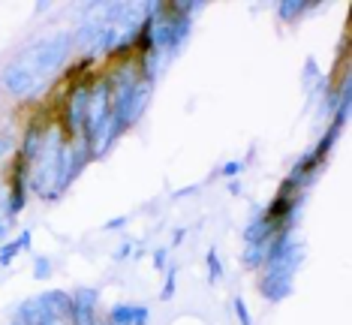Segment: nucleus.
<instances>
[{"instance_id":"2eb2a0df","label":"nucleus","mask_w":352,"mask_h":325,"mask_svg":"<svg viewBox=\"0 0 352 325\" xmlns=\"http://www.w3.org/2000/svg\"><path fill=\"white\" fill-rule=\"evenodd\" d=\"M241 172H244V163H241V160H229V163H223L220 175H226V178H238Z\"/></svg>"},{"instance_id":"1a4fd4ad","label":"nucleus","mask_w":352,"mask_h":325,"mask_svg":"<svg viewBox=\"0 0 352 325\" xmlns=\"http://www.w3.org/2000/svg\"><path fill=\"white\" fill-rule=\"evenodd\" d=\"M268 250H271V238H268V241H259V244H247L244 265L253 268V271H259V268L265 265V259H268Z\"/></svg>"},{"instance_id":"ddd939ff","label":"nucleus","mask_w":352,"mask_h":325,"mask_svg":"<svg viewBox=\"0 0 352 325\" xmlns=\"http://www.w3.org/2000/svg\"><path fill=\"white\" fill-rule=\"evenodd\" d=\"M34 277H36V280H45V277H52V259L49 256H36L34 259Z\"/></svg>"},{"instance_id":"412c9836","label":"nucleus","mask_w":352,"mask_h":325,"mask_svg":"<svg viewBox=\"0 0 352 325\" xmlns=\"http://www.w3.org/2000/svg\"><path fill=\"white\" fill-rule=\"evenodd\" d=\"M184 235H187V229H175V244H181Z\"/></svg>"},{"instance_id":"0eeeda50","label":"nucleus","mask_w":352,"mask_h":325,"mask_svg":"<svg viewBox=\"0 0 352 325\" xmlns=\"http://www.w3.org/2000/svg\"><path fill=\"white\" fill-rule=\"evenodd\" d=\"M259 292L268 301H283L292 292V283L289 280H277V277H259Z\"/></svg>"},{"instance_id":"9b49d317","label":"nucleus","mask_w":352,"mask_h":325,"mask_svg":"<svg viewBox=\"0 0 352 325\" xmlns=\"http://www.w3.org/2000/svg\"><path fill=\"white\" fill-rule=\"evenodd\" d=\"M205 262H208V283H217L220 277H223L220 253H217V250H208V253H205Z\"/></svg>"},{"instance_id":"6ab92c4d","label":"nucleus","mask_w":352,"mask_h":325,"mask_svg":"<svg viewBox=\"0 0 352 325\" xmlns=\"http://www.w3.org/2000/svg\"><path fill=\"white\" fill-rule=\"evenodd\" d=\"M126 220H130V217H115V220H109V223H106V229H109V232H111V229H121Z\"/></svg>"},{"instance_id":"423d86ee","label":"nucleus","mask_w":352,"mask_h":325,"mask_svg":"<svg viewBox=\"0 0 352 325\" xmlns=\"http://www.w3.org/2000/svg\"><path fill=\"white\" fill-rule=\"evenodd\" d=\"M43 136H45V124H28V130H25V139H21V148H19V157L25 163H34L36 160V154H39V148H43Z\"/></svg>"},{"instance_id":"20e7f679","label":"nucleus","mask_w":352,"mask_h":325,"mask_svg":"<svg viewBox=\"0 0 352 325\" xmlns=\"http://www.w3.org/2000/svg\"><path fill=\"white\" fill-rule=\"evenodd\" d=\"M100 292L91 287H78L73 295H69V311H67V322L69 325H97V316H94V307H97Z\"/></svg>"},{"instance_id":"39448f33","label":"nucleus","mask_w":352,"mask_h":325,"mask_svg":"<svg viewBox=\"0 0 352 325\" xmlns=\"http://www.w3.org/2000/svg\"><path fill=\"white\" fill-rule=\"evenodd\" d=\"M151 311L145 304H115L109 311V325H148Z\"/></svg>"},{"instance_id":"f257e3e1","label":"nucleus","mask_w":352,"mask_h":325,"mask_svg":"<svg viewBox=\"0 0 352 325\" xmlns=\"http://www.w3.org/2000/svg\"><path fill=\"white\" fill-rule=\"evenodd\" d=\"M73 45H76V36L67 34V30H60V34H54V36H45V39H36V43H30L28 49L19 54V58H25L28 67L34 69V76L43 82V78L54 76L63 67V63H67L69 52H73Z\"/></svg>"},{"instance_id":"aec40b11","label":"nucleus","mask_w":352,"mask_h":325,"mask_svg":"<svg viewBox=\"0 0 352 325\" xmlns=\"http://www.w3.org/2000/svg\"><path fill=\"white\" fill-rule=\"evenodd\" d=\"M10 145H12L10 136H0V160H3V157H6V150H10Z\"/></svg>"},{"instance_id":"4be33fe9","label":"nucleus","mask_w":352,"mask_h":325,"mask_svg":"<svg viewBox=\"0 0 352 325\" xmlns=\"http://www.w3.org/2000/svg\"><path fill=\"white\" fill-rule=\"evenodd\" d=\"M12 325H21V322H19V320H15V322H12Z\"/></svg>"},{"instance_id":"a211bd4d","label":"nucleus","mask_w":352,"mask_h":325,"mask_svg":"<svg viewBox=\"0 0 352 325\" xmlns=\"http://www.w3.org/2000/svg\"><path fill=\"white\" fill-rule=\"evenodd\" d=\"M10 220H12V217H10V214H6V211L0 214V238H3L6 232H10Z\"/></svg>"},{"instance_id":"7ed1b4c3","label":"nucleus","mask_w":352,"mask_h":325,"mask_svg":"<svg viewBox=\"0 0 352 325\" xmlns=\"http://www.w3.org/2000/svg\"><path fill=\"white\" fill-rule=\"evenodd\" d=\"M28 187H30V163L15 157L12 172H10V190H6V214L19 217L28 205Z\"/></svg>"},{"instance_id":"f03ea898","label":"nucleus","mask_w":352,"mask_h":325,"mask_svg":"<svg viewBox=\"0 0 352 325\" xmlns=\"http://www.w3.org/2000/svg\"><path fill=\"white\" fill-rule=\"evenodd\" d=\"M0 85H3V91L15 93V97H28V93H34L39 85V78L34 76V69L28 67L25 58H15L3 67V73H0Z\"/></svg>"},{"instance_id":"dca6fc26","label":"nucleus","mask_w":352,"mask_h":325,"mask_svg":"<svg viewBox=\"0 0 352 325\" xmlns=\"http://www.w3.org/2000/svg\"><path fill=\"white\" fill-rule=\"evenodd\" d=\"M166 265H169V250H166V247H157V250H154V268H157V271H163Z\"/></svg>"},{"instance_id":"4468645a","label":"nucleus","mask_w":352,"mask_h":325,"mask_svg":"<svg viewBox=\"0 0 352 325\" xmlns=\"http://www.w3.org/2000/svg\"><path fill=\"white\" fill-rule=\"evenodd\" d=\"M232 307H235V316H238V322H241V325H253V316H250V311H247L244 298H238V295H235V301H232Z\"/></svg>"},{"instance_id":"f3484780","label":"nucleus","mask_w":352,"mask_h":325,"mask_svg":"<svg viewBox=\"0 0 352 325\" xmlns=\"http://www.w3.org/2000/svg\"><path fill=\"white\" fill-rule=\"evenodd\" d=\"M126 256H133V244H130V241L121 244V247L115 250V262H121V259H126Z\"/></svg>"},{"instance_id":"6e6552de","label":"nucleus","mask_w":352,"mask_h":325,"mask_svg":"<svg viewBox=\"0 0 352 325\" xmlns=\"http://www.w3.org/2000/svg\"><path fill=\"white\" fill-rule=\"evenodd\" d=\"M30 241H34V232H30V229H21V235L15 238V241L3 244V250H0V265H10L21 250H30Z\"/></svg>"},{"instance_id":"9d476101","label":"nucleus","mask_w":352,"mask_h":325,"mask_svg":"<svg viewBox=\"0 0 352 325\" xmlns=\"http://www.w3.org/2000/svg\"><path fill=\"white\" fill-rule=\"evenodd\" d=\"M310 6L304 3V0H283V3H277V15L283 21H295V19H301L304 12H307Z\"/></svg>"},{"instance_id":"f8f14e48","label":"nucleus","mask_w":352,"mask_h":325,"mask_svg":"<svg viewBox=\"0 0 352 325\" xmlns=\"http://www.w3.org/2000/svg\"><path fill=\"white\" fill-rule=\"evenodd\" d=\"M175 289H178V268H166V287H163V301L175 298Z\"/></svg>"}]
</instances>
